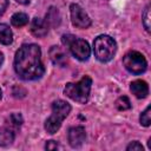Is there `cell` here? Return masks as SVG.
Listing matches in <instances>:
<instances>
[{"label": "cell", "mask_w": 151, "mask_h": 151, "mask_svg": "<svg viewBox=\"0 0 151 151\" xmlns=\"http://www.w3.org/2000/svg\"><path fill=\"white\" fill-rule=\"evenodd\" d=\"M14 70L22 80H35L45 72L41 63V50L35 44H25L15 53Z\"/></svg>", "instance_id": "6da1fadb"}, {"label": "cell", "mask_w": 151, "mask_h": 151, "mask_svg": "<svg viewBox=\"0 0 151 151\" xmlns=\"http://www.w3.org/2000/svg\"><path fill=\"white\" fill-rule=\"evenodd\" d=\"M11 22L15 27H22V26H25V25L28 24V15L26 13L18 12V13H15V14L12 15Z\"/></svg>", "instance_id": "5bb4252c"}, {"label": "cell", "mask_w": 151, "mask_h": 151, "mask_svg": "<svg viewBox=\"0 0 151 151\" xmlns=\"http://www.w3.org/2000/svg\"><path fill=\"white\" fill-rule=\"evenodd\" d=\"M48 26H58L59 22H60V15H59V12L57 11V8L54 7H51L48 13L46 14V20Z\"/></svg>", "instance_id": "9a60e30c"}, {"label": "cell", "mask_w": 151, "mask_h": 151, "mask_svg": "<svg viewBox=\"0 0 151 151\" xmlns=\"http://www.w3.org/2000/svg\"><path fill=\"white\" fill-rule=\"evenodd\" d=\"M143 25L147 32H150V6H146L143 13Z\"/></svg>", "instance_id": "ac0fdd59"}, {"label": "cell", "mask_w": 151, "mask_h": 151, "mask_svg": "<svg viewBox=\"0 0 151 151\" xmlns=\"http://www.w3.org/2000/svg\"><path fill=\"white\" fill-rule=\"evenodd\" d=\"M50 57L51 60L53 61V64L58 65V66H65L66 64V54L63 52V50L58 46H53L50 50Z\"/></svg>", "instance_id": "8fae6325"}, {"label": "cell", "mask_w": 151, "mask_h": 151, "mask_svg": "<svg viewBox=\"0 0 151 151\" xmlns=\"http://www.w3.org/2000/svg\"><path fill=\"white\" fill-rule=\"evenodd\" d=\"M61 41L65 46L68 47L70 52L80 61H85L88 59L91 50L88 42L84 39H80L73 34H64L61 37Z\"/></svg>", "instance_id": "5b68a950"}, {"label": "cell", "mask_w": 151, "mask_h": 151, "mask_svg": "<svg viewBox=\"0 0 151 151\" xmlns=\"http://www.w3.org/2000/svg\"><path fill=\"white\" fill-rule=\"evenodd\" d=\"M126 150L127 151H143V145L139 143V142H137V140H134V142H131L127 146H126Z\"/></svg>", "instance_id": "ffe728a7"}, {"label": "cell", "mask_w": 151, "mask_h": 151, "mask_svg": "<svg viewBox=\"0 0 151 151\" xmlns=\"http://www.w3.org/2000/svg\"><path fill=\"white\" fill-rule=\"evenodd\" d=\"M116 107L119 111H125L131 109V101L126 96H122L116 100Z\"/></svg>", "instance_id": "2e32d148"}, {"label": "cell", "mask_w": 151, "mask_h": 151, "mask_svg": "<svg viewBox=\"0 0 151 151\" xmlns=\"http://www.w3.org/2000/svg\"><path fill=\"white\" fill-rule=\"evenodd\" d=\"M151 107L147 106L142 113H140V117H139V122L143 126H150L151 124Z\"/></svg>", "instance_id": "e0dca14e"}, {"label": "cell", "mask_w": 151, "mask_h": 151, "mask_svg": "<svg viewBox=\"0 0 151 151\" xmlns=\"http://www.w3.org/2000/svg\"><path fill=\"white\" fill-rule=\"evenodd\" d=\"M8 6V0H0V15H2Z\"/></svg>", "instance_id": "7402d4cb"}, {"label": "cell", "mask_w": 151, "mask_h": 151, "mask_svg": "<svg viewBox=\"0 0 151 151\" xmlns=\"http://www.w3.org/2000/svg\"><path fill=\"white\" fill-rule=\"evenodd\" d=\"M9 122L12 123V125H15V126H19L22 124L24 119H22V116L20 113H13L9 116Z\"/></svg>", "instance_id": "d6986e66"}, {"label": "cell", "mask_w": 151, "mask_h": 151, "mask_svg": "<svg viewBox=\"0 0 151 151\" xmlns=\"http://www.w3.org/2000/svg\"><path fill=\"white\" fill-rule=\"evenodd\" d=\"M13 41V33L6 24H0V42L4 45H9Z\"/></svg>", "instance_id": "4fadbf2b"}, {"label": "cell", "mask_w": 151, "mask_h": 151, "mask_svg": "<svg viewBox=\"0 0 151 151\" xmlns=\"http://www.w3.org/2000/svg\"><path fill=\"white\" fill-rule=\"evenodd\" d=\"M1 97H2V91H1V88H0V99H1Z\"/></svg>", "instance_id": "d4e9b609"}, {"label": "cell", "mask_w": 151, "mask_h": 151, "mask_svg": "<svg viewBox=\"0 0 151 151\" xmlns=\"http://www.w3.org/2000/svg\"><path fill=\"white\" fill-rule=\"evenodd\" d=\"M48 25L45 20L40 19V18H34L31 22V32L33 35L38 37V38H42L47 34L48 32Z\"/></svg>", "instance_id": "9c48e42d"}, {"label": "cell", "mask_w": 151, "mask_h": 151, "mask_svg": "<svg viewBox=\"0 0 151 151\" xmlns=\"http://www.w3.org/2000/svg\"><path fill=\"white\" fill-rule=\"evenodd\" d=\"M130 90L139 99L145 98L149 94V86H147L146 81H144V80H139L138 79V80L132 81L131 85H130Z\"/></svg>", "instance_id": "30bf717a"}, {"label": "cell", "mask_w": 151, "mask_h": 151, "mask_svg": "<svg viewBox=\"0 0 151 151\" xmlns=\"http://www.w3.org/2000/svg\"><path fill=\"white\" fill-rule=\"evenodd\" d=\"M85 137H86V133H85V129L83 126H73L68 130V133H67L68 143L72 147L81 146L85 140Z\"/></svg>", "instance_id": "ba28073f"}, {"label": "cell", "mask_w": 151, "mask_h": 151, "mask_svg": "<svg viewBox=\"0 0 151 151\" xmlns=\"http://www.w3.org/2000/svg\"><path fill=\"white\" fill-rule=\"evenodd\" d=\"M70 13H71V21L76 27L87 28L91 26L90 17L78 4H72L70 6Z\"/></svg>", "instance_id": "52a82bcc"}, {"label": "cell", "mask_w": 151, "mask_h": 151, "mask_svg": "<svg viewBox=\"0 0 151 151\" xmlns=\"http://www.w3.org/2000/svg\"><path fill=\"white\" fill-rule=\"evenodd\" d=\"M117 51V44L116 41L105 34H101L97 37L93 41V52L96 58L101 63L110 61Z\"/></svg>", "instance_id": "277c9868"}, {"label": "cell", "mask_w": 151, "mask_h": 151, "mask_svg": "<svg viewBox=\"0 0 151 151\" xmlns=\"http://www.w3.org/2000/svg\"><path fill=\"white\" fill-rule=\"evenodd\" d=\"M91 85H92L91 77L84 76L78 83H67L64 88V93L70 99L79 104H85L88 100Z\"/></svg>", "instance_id": "3957f363"}, {"label": "cell", "mask_w": 151, "mask_h": 151, "mask_svg": "<svg viewBox=\"0 0 151 151\" xmlns=\"http://www.w3.org/2000/svg\"><path fill=\"white\" fill-rule=\"evenodd\" d=\"M15 1L19 2V4H21V5H27V4H29L31 0H15Z\"/></svg>", "instance_id": "603a6c76"}, {"label": "cell", "mask_w": 151, "mask_h": 151, "mask_svg": "<svg viewBox=\"0 0 151 151\" xmlns=\"http://www.w3.org/2000/svg\"><path fill=\"white\" fill-rule=\"evenodd\" d=\"M70 112H71V105L65 100L59 99L53 101L52 113L45 122V130L51 134L55 133L60 129L63 120L68 116Z\"/></svg>", "instance_id": "7a4b0ae2"}, {"label": "cell", "mask_w": 151, "mask_h": 151, "mask_svg": "<svg viewBox=\"0 0 151 151\" xmlns=\"http://www.w3.org/2000/svg\"><path fill=\"white\" fill-rule=\"evenodd\" d=\"M2 63H4V54H2L1 52H0V67H1Z\"/></svg>", "instance_id": "cb8c5ba5"}, {"label": "cell", "mask_w": 151, "mask_h": 151, "mask_svg": "<svg viewBox=\"0 0 151 151\" xmlns=\"http://www.w3.org/2000/svg\"><path fill=\"white\" fill-rule=\"evenodd\" d=\"M14 132L9 127H0V146H8L14 142Z\"/></svg>", "instance_id": "7c38bea8"}, {"label": "cell", "mask_w": 151, "mask_h": 151, "mask_svg": "<svg viewBox=\"0 0 151 151\" xmlns=\"http://www.w3.org/2000/svg\"><path fill=\"white\" fill-rule=\"evenodd\" d=\"M45 149L46 150H57V149H60V146L55 140H48L45 145Z\"/></svg>", "instance_id": "44dd1931"}, {"label": "cell", "mask_w": 151, "mask_h": 151, "mask_svg": "<svg viewBox=\"0 0 151 151\" xmlns=\"http://www.w3.org/2000/svg\"><path fill=\"white\" fill-rule=\"evenodd\" d=\"M124 67L132 74H142L146 71L147 61L145 57L137 51H129L123 57Z\"/></svg>", "instance_id": "8992f818"}]
</instances>
